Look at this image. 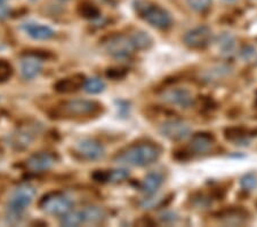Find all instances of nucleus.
<instances>
[{"instance_id": "nucleus-1", "label": "nucleus", "mask_w": 257, "mask_h": 227, "mask_svg": "<svg viewBox=\"0 0 257 227\" xmlns=\"http://www.w3.org/2000/svg\"><path fill=\"white\" fill-rule=\"evenodd\" d=\"M161 149L151 142L136 143L118 153L114 162L127 167H148L159 160Z\"/></svg>"}, {"instance_id": "nucleus-2", "label": "nucleus", "mask_w": 257, "mask_h": 227, "mask_svg": "<svg viewBox=\"0 0 257 227\" xmlns=\"http://www.w3.org/2000/svg\"><path fill=\"white\" fill-rule=\"evenodd\" d=\"M102 105L94 100H86V99H73L57 105L51 113L52 118H78L90 116L97 114L101 110Z\"/></svg>"}, {"instance_id": "nucleus-3", "label": "nucleus", "mask_w": 257, "mask_h": 227, "mask_svg": "<svg viewBox=\"0 0 257 227\" xmlns=\"http://www.w3.org/2000/svg\"><path fill=\"white\" fill-rule=\"evenodd\" d=\"M134 8L140 18L148 22L151 27L159 30H167L173 26V18L171 13L164 7L145 0H136Z\"/></svg>"}, {"instance_id": "nucleus-4", "label": "nucleus", "mask_w": 257, "mask_h": 227, "mask_svg": "<svg viewBox=\"0 0 257 227\" xmlns=\"http://www.w3.org/2000/svg\"><path fill=\"white\" fill-rule=\"evenodd\" d=\"M39 206L43 211L53 216H63L71 211L73 201L63 193H51L45 195L39 202Z\"/></svg>"}, {"instance_id": "nucleus-5", "label": "nucleus", "mask_w": 257, "mask_h": 227, "mask_svg": "<svg viewBox=\"0 0 257 227\" xmlns=\"http://www.w3.org/2000/svg\"><path fill=\"white\" fill-rule=\"evenodd\" d=\"M36 188L32 185L23 184L16 187L8 200V211L23 213L36 197Z\"/></svg>"}, {"instance_id": "nucleus-6", "label": "nucleus", "mask_w": 257, "mask_h": 227, "mask_svg": "<svg viewBox=\"0 0 257 227\" xmlns=\"http://www.w3.org/2000/svg\"><path fill=\"white\" fill-rule=\"evenodd\" d=\"M105 51L114 59L125 60L134 54L135 46L130 36L115 35L110 37V39L105 43Z\"/></svg>"}, {"instance_id": "nucleus-7", "label": "nucleus", "mask_w": 257, "mask_h": 227, "mask_svg": "<svg viewBox=\"0 0 257 227\" xmlns=\"http://www.w3.org/2000/svg\"><path fill=\"white\" fill-rule=\"evenodd\" d=\"M160 133L172 141H182L191 134V127L181 119H169L160 125Z\"/></svg>"}, {"instance_id": "nucleus-8", "label": "nucleus", "mask_w": 257, "mask_h": 227, "mask_svg": "<svg viewBox=\"0 0 257 227\" xmlns=\"http://www.w3.org/2000/svg\"><path fill=\"white\" fill-rule=\"evenodd\" d=\"M161 100L168 105L188 109L193 106L194 100L192 93L184 88H172L164 90L160 94Z\"/></svg>"}, {"instance_id": "nucleus-9", "label": "nucleus", "mask_w": 257, "mask_h": 227, "mask_svg": "<svg viewBox=\"0 0 257 227\" xmlns=\"http://www.w3.org/2000/svg\"><path fill=\"white\" fill-rule=\"evenodd\" d=\"M74 150L81 159L86 161H99L105 156V149L97 140L85 138L78 141L74 146Z\"/></svg>"}, {"instance_id": "nucleus-10", "label": "nucleus", "mask_w": 257, "mask_h": 227, "mask_svg": "<svg viewBox=\"0 0 257 227\" xmlns=\"http://www.w3.org/2000/svg\"><path fill=\"white\" fill-rule=\"evenodd\" d=\"M213 32L207 26H199L189 30L184 35V44L186 46L193 49L206 48L211 43Z\"/></svg>"}, {"instance_id": "nucleus-11", "label": "nucleus", "mask_w": 257, "mask_h": 227, "mask_svg": "<svg viewBox=\"0 0 257 227\" xmlns=\"http://www.w3.org/2000/svg\"><path fill=\"white\" fill-rule=\"evenodd\" d=\"M215 142L214 135L207 132H199L192 135L189 143L190 155H201L210 150Z\"/></svg>"}, {"instance_id": "nucleus-12", "label": "nucleus", "mask_w": 257, "mask_h": 227, "mask_svg": "<svg viewBox=\"0 0 257 227\" xmlns=\"http://www.w3.org/2000/svg\"><path fill=\"white\" fill-rule=\"evenodd\" d=\"M56 162L55 156L51 153L40 152L31 155L27 161V168L33 172H44L51 169Z\"/></svg>"}, {"instance_id": "nucleus-13", "label": "nucleus", "mask_w": 257, "mask_h": 227, "mask_svg": "<svg viewBox=\"0 0 257 227\" xmlns=\"http://www.w3.org/2000/svg\"><path fill=\"white\" fill-rule=\"evenodd\" d=\"M43 71V62L37 54H30L21 62V73L24 80H35Z\"/></svg>"}, {"instance_id": "nucleus-14", "label": "nucleus", "mask_w": 257, "mask_h": 227, "mask_svg": "<svg viewBox=\"0 0 257 227\" xmlns=\"http://www.w3.org/2000/svg\"><path fill=\"white\" fill-rule=\"evenodd\" d=\"M26 34L36 40H48L55 36V31L51 27L37 22H26L21 26Z\"/></svg>"}, {"instance_id": "nucleus-15", "label": "nucleus", "mask_w": 257, "mask_h": 227, "mask_svg": "<svg viewBox=\"0 0 257 227\" xmlns=\"http://www.w3.org/2000/svg\"><path fill=\"white\" fill-rule=\"evenodd\" d=\"M84 75H73L57 81L54 84V90L59 93H71L84 88L85 83Z\"/></svg>"}, {"instance_id": "nucleus-16", "label": "nucleus", "mask_w": 257, "mask_h": 227, "mask_svg": "<svg viewBox=\"0 0 257 227\" xmlns=\"http://www.w3.org/2000/svg\"><path fill=\"white\" fill-rule=\"evenodd\" d=\"M164 175L161 172L153 171L148 173L140 185L141 192L144 193L145 195L156 194V192L161 187V185L164 184Z\"/></svg>"}, {"instance_id": "nucleus-17", "label": "nucleus", "mask_w": 257, "mask_h": 227, "mask_svg": "<svg viewBox=\"0 0 257 227\" xmlns=\"http://www.w3.org/2000/svg\"><path fill=\"white\" fill-rule=\"evenodd\" d=\"M248 212L241 209H230L219 213L218 220L225 225H243L247 222Z\"/></svg>"}, {"instance_id": "nucleus-18", "label": "nucleus", "mask_w": 257, "mask_h": 227, "mask_svg": "<svg viewBox=\"0 0 257 227\" xmlns=\"http://www.w3.org/2000/svg\"><path fill=\"white\" fill-rule=\"evenodd\" d=\"M33 139H35V135L30 130L21 129L11 135L10 144L15 149H26L30 146Z\"/></svg>"}, {"instance_id": "nucleus-19", "label": "nucleus", "mask_w": 257, "mask_h": 227, "mask_svg": "<svg viewBox=\"0 0 257 227\" xmlns=\"http://www.w3.org/2000/svg\"><path fill=\"white\" fill-rule=\"evenodd\" d=\"M84 224H102L106 219V212L101 206L90 205L81 210Z\"/></svg>"}, {"instance_id": "nucleus-20", "label": "nucleus", "mask_w": 257, "mask_h": 227, "mask_svg": "<svg viewBox=\"0 0 257 227\" xmlns=\"http://www.w3.org/2000/svg\"><path fill=\"white\" fill-rule=\"evenodd\" d=\"M217 46L222 55L231 56L235 51V46H237L235 38L230 32H223V34L218 36Z\"/></svg>"}, {"instance_id": "nucleus-21", "label": "nucleus", "mask_w": 257, "mask_h": 227, "mask_svg": "<svg viewBox=\"0 0 257 227\" xmlns=\"http://www.w3.org/2000/svg\"><path fill=\"white\" fill-rule=\"evenodd\" d=\"M232 71V69L226 64H219V65H215L211 69H209L207 71L204 78L206 82L208 83H214V82H218L222 78H224L226 76H229Z\"/></svg>"}, {"instance_id": "nucleus-22", "label": "nucleus", "mask_w": 257, "mask_h": 227, "mask_svg": "<svg viewBox=\"0 0 257 227\" xmlns=\"http://www.w3.org/2000/svg\"><path fill=\"white\" fill-rule=\"evenodd\" d=\"M131 39L134 44L135 49H139V51H144V49H149L153 44L152 37L145 31H136L134 34L131 35Z\"/></svg>"}, {"instance_id": "nucleus-23", "label": "nucleus", "mask_w": 257, "mask_h": 227, "mask_svg": "<svg viewBox=\"0 0 257 227\" xmlns=\"http://www.w3.org/2000/svg\"><path fill=\"white\" fill-rule=\"evenodd\" d=\"M61 225L62 226H80L84 224V218H82L81 210L79 211H69L66 212L63 216H61Z\"/></svg>"}, {"instance_id": "nucleus-24", "label": "nucleus", "mask_w": 257, "mask_h": 227, "mask_svg": "<svg viewBox=\"0 0 257 227\" xmlns=\"http://www.w3.org/2000/svg\"><path fill=\"white\" fill-rule=\"evenodd\" d=\"M105 88H106L105 83L103 82L101 78H97V77L88 78V80H86L84 83V90L89 94L102 93L103 91L105 90Z\"/></svg>"}, {"instance_id": "nucleus-25", "label": "nucleus", "mask_w": 257, "mask_h": 227, "mask_svg": "<svg viewBox=\"0 0 257 227\" xmlns=\"http://www.w3.org/2000/svg\"><path fill=\"white\" fill-rule=\"evenodd\" d=\"M225 138L227 140H231V141L235 142H243L247 140L248 131L243 127H229L224 131Z\"/></svg>"}, {"instance_id": "nucleus-26", "label": "nucleus", "mask_w": 257, "mask_h": 227, "mask_svg": "<svg viewBox=\"0 0 257 227\" xmlns=\"http://www.w3.org/2000/svg\"><path fill=\"white\" fill-rule=\"evenodd\" d=\"M130 178V171L126 169H114V170H107V183L118 184L122 183Z\"/></svg>"}, {"instance_id": "nucleus-27", "label": "nucleus", "mask_w": 257, "mask_h": 227, "mask_svg": "<svg viewBox=\"0 0 257 227\" xmlns=\"http://www.w3.org/2000/svg\"><path fill=\"white\" fill-rule=\"evenodd\" d=\"M240 56L244 62L248 63H257V49L251 45H244L240 49Z\"/></svg>"}, {"instance_id": "nucleus-28", "label": "nucleus", "mask_w": 257, "mask_h": 227, "mask_svg": "<svg viewBox=\"0 0 257 227\" xmlns=\"http://www.w3.org/2000/svg\"><path fill=\"white\" fill-rule=\"evenodd\" d=\"M79 14L86 19H97L99 16V11L93 4L85 3L79 7Z\"/></svg>"}, {"instance_id": "nucleus-29", "label": "nucleus", "mask_w": 257, "mask_h": 227, "mask_svg": "<svg viewBox=\"0 0 257 227\" xmlns=\"http://www.w3.org/2000/svg\"><path fill=\"white\" fill-rule=\"evenodd\" d=\"M161 203H163V199H161L160 196L155 195V194H151V195H147L145 199L141 201L140 205L142 209L150 210V209H155V208H157V206L161 205Z\"/></svg>"}, {"instance_id": "nucleus-30", "label": "nucleus", "mask_w": 257, "mask_h": 227, "mask_svg": "<svg viewBox=\"0 0 257 227\" xmlns=\"http://www.w3.org/2000/svg\"><path fill=\"white\" fill-rule=\"evenodd\" d=\"M211 2L213 0H186L190 8L194 12H198V13H204L208 10L211 5Z\"/></svg>"}, {"instance_id": "nucleus-31", "label": "nucleus", "mask_w": 257, "mask_h": 227, "mask_svg": "<svg viewBox=\"0 0 257 227\" xmlns=\"http://www.w3.org/2000/svg\"><path fill=\"white\" fill-rule=\"evenodd\" d=\"M240 184L244 191H254L257 187V176L255 173H247L240 180Z\"/></svg>"}, {"instance_id": "nucleus-32", "label": "nucleus", "mask_w": 257, "mask_h": 227, "mask_svg": "<svg viewBox=\"0 0 257 227\" xmlns=\"http://www.w3.org/2000/svg\"><path fill=\"white\" fill-rule=\"evenodd\" d=\"M13 73V68L7 61L0 60V82L7 81Z\"/></svg>"}, {"instance_id": "nucleus-33", "label": "nucleus", "mask_w": 257, "mask_h": 227, "mask_svg": "<svg viewBox=\"0 0 257 227\" xmlns=\"http://www.w3.org/2000/svg\"><path fill=\"white\" fill-rule=\"evenodd\" d=\"M126 69L121 68H111L106 71V77L111 78V80H119V78H122L126 76Z\"/></svg>"}, {"instance_id": "nucleus-34", "label": "nucleus", "mask_w": 257, "mask_h": 227, "mask_svg": "<svg viewBox=\"0 0 257 227\" xmlns=\"http://www.w3.org/2000/svg\"><path fill=\"white\" fill-rule=\"evenodd\" d=\"M160 220L164 222H175L177 220V214L173 211H167L160 214Z\"/></svg>"}, {"instance_id": "nucleus-35", "label": "nucleus", "mask_w": 257, "mask_h": 227, "mask_svg": "<svg viewBox=\"0 0 257 227\" xmlns=\"http://www.w3.org/2000/svg\"><path fill=\"white\" fill-rule=\"evenodd\" d=\"M10 13V7H8L6 2H0V21L7 19Z\"/></svg>"}, {"instance_id": "nucleus-36", "label": "nucleus", "mask_w": 257, "mask_h": 227, "mask_svg": "<svg viewBox=\"0 0 257 227\" xmlns=\"http://www.w3.org/2000/svg\"><path fill=\"white\" fill-rule=\"evenodd\" d=\"M226 2H229V3H232V2H235V0H226Z\"/></svg>"}, {"instance_id": "nucleus-37", "label": "nucleus", "mask_w": 257, "mask_h": 227, "mask_svg": "<svg viewBox=\"0 0 257 227\" xmlns=\"http://www.w3.org/2000/svg\"><path fill=\"white\" fill-rule=\"evenodd\" d=\"M0 2H5V0H0Z\"/></svg>"}, {"instance_id": "nucleus-38", "label": "nucleus", "mask_w": 257, "mask_h": 227, "mask_svg": "<svg viewBox=\"0 0 257 227\" xmlns=\"http://www.w3.org/2000/svg\"><path fill=\"white\" fill-rule=\"evenodd\" d=\"M32 2H36V0H32Z\"/></svg>"}]
</instances>
